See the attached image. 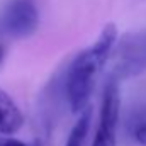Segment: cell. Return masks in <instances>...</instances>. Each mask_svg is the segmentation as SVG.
Listing matches in <instances>:
<instances>
[{"mask_svg":"<svg viewBox=\"0 0 146 146\" xmlns=\"http://www.w3.org/2000/svg\"><path fill=\"white\" fill-rule=\"evenodd\" d=\"M107 65V61L97 54V51L90 46L83 51H80L68 66L66 80H65V90H66V100L70 104V110L73 114H82L88 107L90 95L95 87L97 75L102 72V68Z\"/></svg>","mask_w":146,"mask_h":146,"instance_id":"1","label":"cell"},{"mask_svg":"<svg viewBox=\"0 0 146 146\" xmlns=\"http://www.w3.org/2000/svg\"><path fill=\"white\" fill-rule=\"evenodd\" d=\"M112 78L117 82L134 78L146 72V31L127 33L115 42L112 51Z\"/></svg>","mask_w":146,"mask_h":146,"instance_id":"2","label":"cell"},{"mask_svg":"<svg viewBox=\"0 0 146 146\" xmlns=\"http://www.w3.org/2000/svg\"><path fill=\"white\" fill-rule=\"evenodd\" d=\"M119 110H121V94H119V82L109 76L104 92H102V104L99 126L94 136L92 146H115L117 136V122H119Z\"/></svg>","mask_w":146,"mask_h":146,"instance_id":"3","label":"cell"},{"mask_svg":"<svg viewBox=\"0 0 146 146\" xmlns=\"http://www.w3.org/2000/svg\"><path fill=\"white\" fill-rule=\"evenodd\" d=\"M39 12L34 0H10L2 15V27L12 37L22 39L36 33Z\"/></svg>","mask_w":146,"mask_h":146,"instance_id":"4","label":"cell"},{"mask_svg":"<svg viewBox=\"0 0 146 146\" xmlns=\"http://www.w3.org/2000/svg\"><path fill=\"white\" fill-rule=\"evenodd\" d=\"M24 126V115L14 99L0 88V134L10 136L21 131Z\"/></svg>","mask_w":146,"mask_h":146,"instance_id":"5","label":"cell"},{"mask_svg":"<svg viewBox=\"0 0 146 146\" xmlns=\"http://www.w3.org/2000/svg\"><path fill=\"white\" fill-rule=\"evenodd\" d=\"M127 133L136 145L146 146V107H139L129 115Z\"/></svg>","mask_w":146,"mask_h":146,"instance_id":"6","label":"cell"},{"mask_svg":"<svg viewBox=\"0 0 146 146\" xmlns=\"http://www.w3.org/2000/svg\"><path fill=\"white\" fill-rule=\"evenodd\" d=\"M90 119H92L90 109L83 110L78 115L75 126L72 127V131L68 134V139H66L65 146H83L85 145V139H87V134H88V129H90Z\"/></svg>","mask_w":146,"mask_h":146,"instance_id":"7","label":"cell"},{"mask_svg":"<svg viewBox=\"0 0 146 146\" xmlns=\"http://www.w3.org/2000/svg\"><path fill=\"white\" fill-rule=\"evenodd\" d=\"M2 146H27V145H26V143H22L21 139H14V138H12V139H7Z\"/></svg>","mask_w":146,"mask_h":146,"instance_id":"8","label":"cell"},{"mask_svg":"<svg viewBox=\"0 0 146 146\" xmlns=\"http://www.w3.org/2000/svg\"><path fill=\"white\" fill-rule=\"evenodd\" d=\"M2 58H3V48L0 46V61H2Z\"/></svg>","mask_w":146,"mask_h":146,"instance_id":"9","label":"cell"},{"mask_svg":"<svg viewBox=\"0 0 146 146\" xmlns=\"http://www.w3.org/2000/svg\"><path fill=\"white\" fill-rule=\"evenodd\" d=\"M33 146H41V143H39V141H34V143H33Z\"/></svg>","mask_w":146,"mask_h":146,"instance_id":"10","label":"cell"}]
</instances>
